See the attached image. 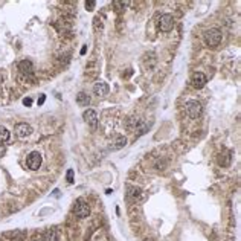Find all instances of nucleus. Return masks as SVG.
<instances>
[{
  "mask_svg": "<svg viewBox=\"0 0 241 241\" xmlns=\"http://www.w3.org/2000/svg\"><path fill=\"white\" fill-rule=\"evenodd\" d=\"M185 108H186L188 116L192 117V119H196V117H199L202 114V104L199 101H188Z\"/></svg>",
  "mask_w": 241,
  "mask_h": 241,
  "instance_id": "3",
  "label": "nucleus"
},
{
  "mask_svg": "<svg viewBox=\"0 0 241 241\" xmlns=\"http://www.w3.org/2000/svg\"><path fill=\"white\" fill-rule=\"evenodd\" d=\"M83 117L86 119V122L90 125L92 130H96V127H98V116H96V111H95V110L87 108V110L83 113Z\"/></svg>",
  "mask_w": 241,
  "mask_h": 241,
  "instance_id": "6",
  "label": "nucleus"
},
{
  "mask_svg": "<svg viewBox=\"0 0 241 241\" xmlns=\"http://www.w3.org/2000/svg\"><path fill=\"white\" fill-rule=\"evenodd\" d=\"M95 6H96V2H93V0H89V2H86V8H87V11H93V9H95Z\"/></svg>",
  "mask_w": 241,
  "mask_h": 241,
  "instance_id": "17",
  "label": "nucleus"
},
{
  "mask_svg": "<svg viewBox=\"0 0 241 241\" xmlns=\"http://www.w3.org/2000/svg\"><path fill=\"white\" fill-rule=\"evenodd\" d=\"M208 80L205 77V74H202V72H196L194 75L191 77V86L194 89H203L206 86Z\"/></svg>",
  "mask_w": 241,
  "mask_h": 241,
  "instance_id": "7",
  "label": "nucleus"
},
{
  "mask_svg": "<svg viewBox=\"0 0 241 241\" xmlns=\"http://www.w3.org/2000/svg\"><path fill=\"white\" fill-rule=\"evenodd\" d=\"M26 165H28V168H29V170H32V171H37L38 168L41 166V154H40L38 151H34V153H31V154L28 156V159H26Z\"/></svg>",
  "mask_w": 241,
  "mask_h": 241,
  "instance_id": "5",
  "label": "nucleus"
},
{
  "mask_svg": "<svg viewBox=\"0 0 241 241\" xmlns=\"http://www.w3.org/2000/svg\"><path fill=\"white\" fill-rule=\"evenodd\" d=\"M221 38H223L221 31L215 29V28L209 29V31L205 34V41H206V44H208V46H211V47L218 46V44L221 43Z\"/></svg>",
  "mask_w": 241,
  "mask_h": 241,
  "instance_id": "1",
  "label": "nucleus"
},
{
  "mask_svg": "<svg viewBox=\"0 0 241 241\" xmlns=\"http://www.w3.org/2000/svg\"><path fill=\"white\" fill-rule=\"evenodd\" d=\"M18 70L21 72V74L29 75V74H32V72H34V64L29 60H23V61L18 63Z\"/></svg>",
  "mask_w": 241,
  "mask_h": 241,
  "instance_id": "11",
  "label": "nucleus"
},
{
  "mask_svg": "<svg viewBox=\"0 0 241 241\" xmlns=\"http://www.w3.org/2000/svg\"><path fill=\"white\" fill-rule=\"evenodd\" d=\"M127 196H128V199H131L133 202H136V200H139L142 197V189L137 188V186H130Z\"/></svg>",
  "mask_w": 241,
  "mask_h": 241,
  "instance_id": "12",
  "label": "nucleus"
},
{
  "mask_svg": "<svg viewBox=\"0 0 241 241\" xmlns=\"http://www.w3.org/2000/svg\"><path fill=\"white\" fill-rule=\"evenodd\" d=\"M9 139V131L3 127V125H0V140L2 142H6Z\"/></svg>",
  "mask_w": 241,
  "mask_h": 241,
  "instance_id": "15",
  "label": "nucleus"
},
{
  "mask_svg": "<svg viewBox=\"0 0 241 241\" xmlns=\"http://www.w3.org/2000/svg\"><path fill=\"white\" fill-rule=\"evenodd\" d=\"M23 104H25L26 107H31L32 105V99L31 98H25V99H23Z\"/></svg>",
  "mask_w": 241,
  "mask_h": 241,
  "instance_id": "19",
  "label": "nucleus"
},
{
  "mask_svg": "<svg viewBox=\"0 0 241 241\" xmlns=\"http://www.w3.org/2000/svg\"><path fill=\"white\" fill-rule=\"evenodd\" d=\"M159 28H160V31H163V32L171 31V29L174 28V18H173V15H170V14H162V15L159 17Z\"/></svg>",
  "mask_w": 241,
  "mask_h": 241,
  "instance_id": "4",
  "label": "nucleus"
},
{
  "mask_svg": "<svg viewBox=\"0 0 241 241\" xmlns=\"http://www.w3.org/2000/svg\"><path fill=\"white\" fill-rule=\"evenodd\" d=\"M66 177H67V182H69V183H74V170H69L67 174H66Z\"/></svg>",
  "mask_w": 241,
  "mask_h": 241,
  "instance_id": "18",
  "label": "nucleus"
},
{
  "mask_svg": "<svg viewBox=\"0 0 241 241\" xmlns=\"http://www.w3.org/2000/svg\"><path fill=\"white\" fill-rule=\"evenodd\" d=\"M93 93H95L96 96H105V95L108 93V84H107V83H102V81L96 83L95 87H93Z\"/></svg>",
  "mask_w": 241,
  "mask_h": 241,
  "instance_id": "10",
  "label": "nucleus"
},
{
  "mask_svg": "<svg viewBox=\"0 0 241 241\" xmlns=\"http://www.w3.org/2000/svg\"><path fill=\"white\" fill-rule=\"evenodd\" d=\"M95 29L96 31H102V21H101V18L99 17H95Z\"/></svg>",
  "mask_w": 241,
  "mask_h": 241,
  "instance_id": "16",
  "label": "nucleus"
},
{
  "mask_svg": "<svg viewBox=\"0 0 241 241\" xmlns=\"http://www.w3.org/2000/svg\"><path fill=\"white\" fill-rule=\"evenodd\" d=\"M44 101H46V96H44V95H41V96H40V99H38V105H43V104H44Z\"/></svg>",
  "mask_w": 241,
  "mask_h": 241,
  "instance_id": "21",
  "label": "nucleus"
},
{
  "mask_svg": "<svg viewBox=\"0 0 241 241\" xmlns=\"http://www.w3.org/2000/svg\"><path fill=\"white\" fill-rule=\"evenodd\" d=\"M43 241H58L57 229H46L43 233Z\"/></svg>",
  "mask_w": 241,
  "mask_h": 241,
  "instance_id": "13",
  "label": "nucleus"
},
{
  "mask_svg": "<svg viewBox=\"0 0 241 241\" xmlns=\"http://www.w3.org/2000/svg\"><path fill=\"white\" fill-rule=\"evenodd\" d=\"M125 145H127V139L122 134H114L113 139L110 140V148L111 150H120Z\"/></svg>",
  "mask_w": 241,
  "mask_h": 241,
  "instance_id": "8",
  "label": "nucleus"
},
{
  "mask_svg": "<svg viewBox=\"0 0 241 241\" xmlns=\"http://www.w3.org/2000/svg\"><path fill=\"white\" fill-rule=\"evenodd\" d=\"M32 133V128H31V125H28V124H17L15 125V134L20 137V139H25V137H28L29 134Z\"/></svg>",
  "mask_w": 241,
  "mask_h": 241,
  "instance_id": "9",
  "label": "nucleus"
},
{
  "mask_svg": "<svg viewBox=\"0 0 241 241\" xmlns=\"http://www.w3.org/2000/svg\"><path fill=\"white\" fill-rule=\"evenodd\" d=\"M86 51H87V46H84L83 49H81V55H84V54H86Z\"/></svg>",
  "mask_w": 241,
  "mask_h": 241,
  "instance_id": "22",
  "label": "nucleus"
},
{
  "mask_svg": "<svg viewBox=\"0 0 241 241\" xmlns=\"http://www.w3.org/2000/svg\"><path fill=\"white\" fill-rule=\"evenodd\" d=\"M77 102H78V105H81V107H87V105L90 104V96H89L87 93L81 92V93H78V96H77Z\"/></svg>",
  "mask_w": 241,
  "mask_h": 241,
  "instance_id": "14",
  "label": "nucleus"
},
{
  "mask_svg": "<svg viewBox=\"0 0 241 241\" xmlns=\"http://www.w3.org/2000/svg\"><path fill=\"white\" fill-rule=\"evenodd\" d=\"M74 212H75V215L78 217V218H86V217H89V214H90V206H89V203L86 200L80 199L75 203Z\"/></svg>",
  "mask_w": 241,
  "mask_h": 241,
  "instance_id": "2",
  "label": "nucleus"
},
{
  "mask_svg": "<svg viewBox=\"0 0 241 241\" xmlns=\"http://www.w3.org/2000/svg\"><path fill=\"white\" fill-rule=\"evenodd\" d=\"M6 153V147L3 145V143H0V156H3Z\"/></svg>",
  "mask_w": 241,
  "mask_h": 241,
  "instance_id": "20",
  "label": "nucleus"
}]
</instances>
